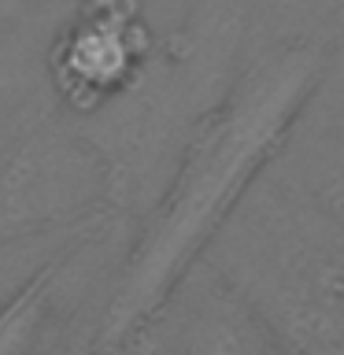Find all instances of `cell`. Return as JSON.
Returning <instances> with one entry per match:
<instances>
[{
	"instance_id": "5",
	"label": "cell",
	"mask_w": 344,
	"mask_h": 355,
	"mask_svg": "<svg viewBox=\"0 0 344 355\" xmlns=\"http://www.w3.org/2000/svg\"><path fill=\"white\" fill-rule=\"evenodd\" d=\"M270 171L304 196L318 215H326L344 233V111L322 100L311 107L282 144Z\"/></svg>"
},
{
	"instance_id": "6",
	"label": "cell",
	"mask_w": 344,
	"mask_h": 355,
	"mask_svg": "<svg viewBox=\"0 0 344 355\" xmlns=\"http://www.w3.org/2000/svg\"><path fill=\"white\" fill-rule=\"evenodd\" d=\"M282 44H307L337 55L344 49V0H252L244 55Z\"/></svg>"
},
{
	"instance_id": "3",
	"label": "cell",
	"mask_w": 344,
	"mask_h": 355,
	"mask_svg": "<svg viewBox=\"0 0 344 355\" xmlns=\"http://www.w3.org/2000/svg\"><path fill=\"white\" fill-rule=\"evenodd\" d=\"M160 37L144 0H78L49 49V74L74 119L108 107L137 82Z\"/></svg>"
},
{
	"instance_id": "1",
	"label": "cell",
	"mask_w": 344,
	"mask_h": 355,
	"mask_svg": "<svg viewBox=\"0 0 344 355\" xmlns=\"http://www.w3.org/2000/svg\"><path fill=\"white\" fill-rule=\"evenodd\" d=\"M329 67L333 52L307 44L244 55L222 100L196 122L163 196L137 222L93 348H126L178 277L211 248L248 189L277 159Z\"/></svg>"
},
{
	"instance_id": "7",
	"label": "cell",
	"mask_w": 344,
	"mask_h": 355,
	"mask_svg": "<svg viewBox=\"0 0 344 355\" xmlns=\"http://www.w3.org/2000/svg\"><path fill=\"white\" fill-rule=\"evenodd\" d=\"M55 274H60V259L44 263L41 270L0 307V352H26L37 344V333L44 329V318H49Z\"/></svg>"
},
{
	"instance_id": "4",
	"label": "cell",
	"mask_w": 344,
	"mask_h": 355,
	"mask_svg": "<svg viewBox=\"0 0 344 355\" xmlns=\"http://www.w3.org/2000/svg\"><path fill=\"white\" fill-rule=\"evenodd\" d=\"M126 348L148 352H211V355H270L282 352L274 333L233 277L211 259H200L178 277L166 300L137 326Z\"/></svg>"
},
{
	"instance_id": "2",
	"label": "cell",
	"mask_w": 344,
	"mask_h": 355,
	"mask_svg": "<svg viewBox=\"0 0 344 355\" xmlns=\"http://www.w3.org/2000/svg\"><path fill=\"white\" fill-rule=\"evenodd\" d=\"M204 255L252 300L282 352L344 355V233L270 166Z\"/></svg>"
}]
</instances>
